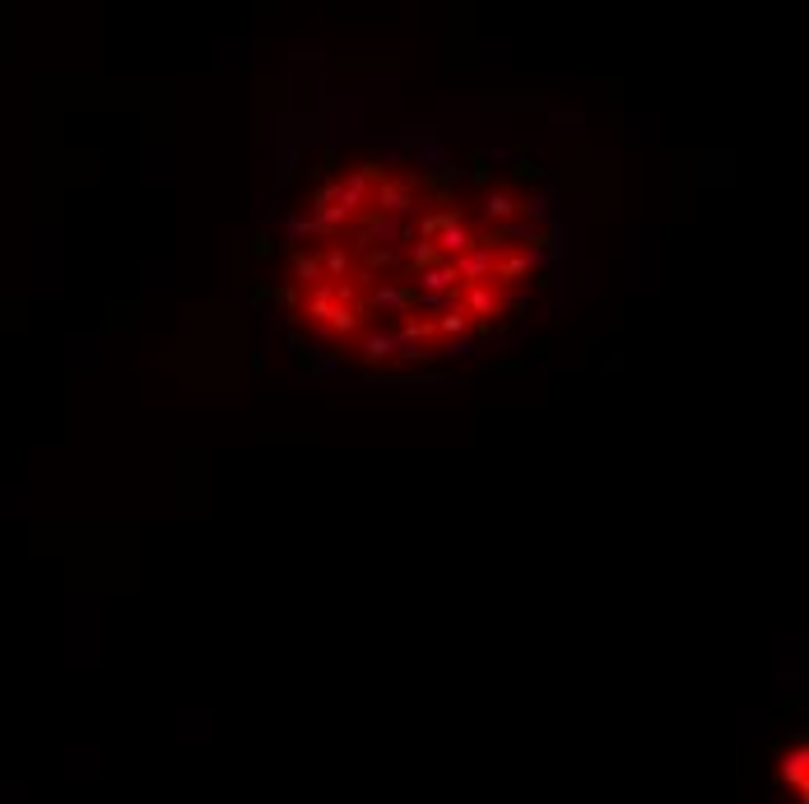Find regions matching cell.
<instances>
[{"label": "cell", "mask_w": 809, "mask_h": 804, "mask_svg": "<svg viewBox=\"0 0 809 804\" xmlns=\"http://www.w3.org/2000/svg\"><path fill=\"white\" fill-rule=\"evenodd\" d=\"M460 307H466V317H470V321H489V317H498V312H502V298L489 289V284H470L466 298H460Z\"/></svg>", "instance_id": "1"}, {"label": "cell", "mask_w": 809, "mask_h": 804, "mask_svg": "<svg viewBox=\"0 0 809 804\" xmlns=\"http://www.w3.org/2000/svg\"><path fill=\"white\" fill-rule=\"evenodd\" d=\"M451 266H456V275H460V279H470V284H484V279H489V275L498 270V261H493V251H489V247H470V251L460 256V261H451Z\"/></svg>", "instance_id": "2"}, {"label": "cell", "mask_w": 809, "mask_h": 804, "mask_svg": "<svg viewBox=\"0 0 809 804\" xmlns=\"http://www.w3.org/2000/svg\"><path fill=\"white\" fill-rule=\"evenodd\" d=\"M373 205L386 209V215H405V209H409V182H382Z\"/></svg>", "instance_id": "3"}, {"label": "cell", "mask_w": 809, "mask_h": 804, "mask_svg": "<svg viewBox=\"0 0 809 804\" xmlns=\"http://www.w3.org/2000/svg\"><path fill=\"white\" fill-rule=\"evenodd\" d=\"M470 247H475V233H470L466 224H451V228L437 233V256H442V251H447V256H466Z\"/></svg>", "instance_id": "4"}, {"label": "cell", "mask_w": 809, "mask_h": 804, "mask_svg": "<svg viewBox=\"0 0 809 804\" xmlns=\"http://www.w3.org/2000/svg\"><path fill=\"white\" fill-rule=\"evenodd\" d=\"M530 270H535V256H526V251H521V256H507V261L498 266V284H521Z\"/></svg>", "instance_id": "5"}, {"label": "cell", "mask_w": 809, "mask_h": 804, "mask_svg": "<svg viewBox=\"0 0 809 804\" xmlns=\"http://www.w3.org/2000/svg\"><path fill=\"white\" fill-rule=\"evenodd\" d=\"M805 763H809L805 744H796L791 753H786V763H781V776H786V782H796V791H800V795H805V772H809Z\"/></svg>", "instance_id": "6"}, {"label": "cell", "mask_w": 809, "mask_h": 804, "mask_svg": "<svg viewBox=\"0 0 809 804\" xmlns=\"http://www.w3.org/2000/svg\"><path fill=\"white\" fill-rule=\"evenodd\" d=\"M326 326H331V330H340V335H354V330L363 326V312H358V307H331Z\"/></svg>", "instance_id": "7"}, {"label": "cell", "mask_w": 809, "mask_h": 804, "mask_svg": "<svg viewBox=\"0 0 809 804\" xmlns=\"http://www.w3.org/2000/svg\"><path fill=\"white\" fill-rule=\"evenodd\" d=\"M293 279L303 284V289H308V284H321V261L308 256V251H293Z\"/></svg>", "instance_id": "8"}, {"label": "cell", "mask_w": 809, "mask_h": 804, "mask_svg": "<svg viewBox=\"0 0 809 804\" xmlns=\"http://www.w3.org/2000/svg\"><path fill=\"white\" fill-rule=\"evenodd\" d=\"M456 279H460V275H456V266H437V270H424V275H419V284H424V289H428V293H442V289H456Z\"/></svg>", "instance_id": "9"}, {"label": "cell", "mask_w": 809, "mask_h": 804, "mask_svg": "<svg viewBox=\"0 0 809 804\" xmlns=\"http://www.w3.org/2000/svg\"><path fill=\"white\" fill-rule=\"evenodd\" d=\"M386 359H396V340L367 335V340H363V363H386Z\"/></svg>", "instance_id": "10"}, {"label": "cell", "mask_w": 809, "mask_h": 804, "mask_svg": "<svg viewBox=\"0 0 809 804\" xmlns=\"http://www.w3.org/2000/svg\"><path fill=\"white\" fill-rule=\"evenodd\" d=\"M484 209H489V219H498V228H502V224H512V215H517V200H512V196H502V191H489V200H484Z\"/></svg>", "instance_id": "11"}, {"label": "cell", "mask_w": 809, "mask_h": 804, "mask_svg": "<svg viewBox=\"0 0 809 804\" xmlns=\"http://www.w3.org/2000/svg\"><path fill=\"white\" fill-rule=\"evenodd\" d=\"M553 228H526V256H553Z\"/></svg>", "instance_id": "12"}, {"label": "cell", "mask_w": 809, "mask_h": 804, "mask_svg": "<svg viewBox=\"0 0 809 804\" xmlns=\"http://www.w3.org/2000/svg\"><path fill=\"white\" fill-rule=\"evenodd\" d=\"M437 330H447V335H460V330H470V317H466V307L460 302H451V312L437 321Z\"/></svg>", "instance_id": "13"}, {"label": "cell", "mask_w": 809, "mask_h": 804, "mask_svg": "<svg viewBox=\"0 0 809 804\" xmlns=\"http://www.w3.org/2000/svg\"><path fill=\"white\" fill-rule=\"evenodd\" d=\"M433 261H437V247H433V242H414V247H409V270L424 275Z\"/></svg>", "instance_id": "14"}, {"label": "cell", "mask_w": 809, "mask_h": 804, "mask_svg": "<svg viewBox=\"0 0 809 804\" xmlns=\"http://www.w3.org/2000/svg\"><path fill=\"white\" fill-rule=\"evenodd\" d=\"M321 270H326L331 279H340L344 270H350V251H344V247H331V251H326V261H321Z\"/></svg>", "instance_id": "15"}, {"label": "cell", "mask_w": 809, "mask_h": 804, "mask_svg": "<svg viewBox=\"0 0 809 804\" xmlns=\"http://www.w3.org/2000/svg\"><path fill=\"white\" fill-rule=\"evenodd\" d=\"M512 177H521V182H544V168L535 158H517L512 163Z\"/></svg>", "instance_id": "16"}, {"label": "cell", "mask_w": 809, "mask_h": 804, "mask_svg": "<svg viewBox=\"0 0 809 804\" xmlns=\"http://www.w3.org/2000/svg\"><path fill=\"white\" fill-rule=\"evenodd\" d=\"M517 209H521V215H530V219H544V215H549V200H544V196H530V200H517Z\"/></svg>", "instance_id": "17"}, {"label": "cell", "mask_w": 809, "mask_h": 804, "mask_svg": "<svg viewBox=\"0 0 809 804\" xmlns=\"http://www.w3.org/2000/svg\"><path fill=\"white\" fill-rule=\"evenodd\" d=\"M274 251V242H270V233H257V242H251V256H257V261H265V256Z\"/></svg>", "instance_id": "18"}, {"label": "cell", "mask_w": 809, "mask_h": 804, "mask_svg": "<svg viewBox=\"0 0 809 804\" xmlns=\"http://www.w3.org/2000/svg\"><path fill=\"white\" fill-rule=\"evenodd\" d=\"M521 363H526V359H502V363H493V368H498V372H517Z\"/></svg>", "instance_id": "19"}]
</instances>
